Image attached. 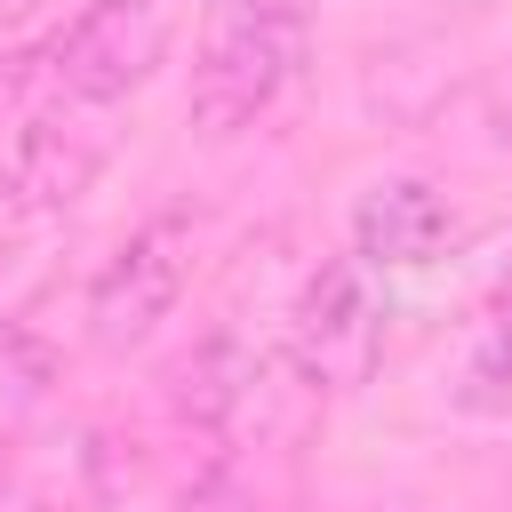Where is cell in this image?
<instances>
[{"mask_svg":"<svg viewBox=\"0 0 512 512\" xmlns=\"http://www.w3.org/2000/svg\"><path fill=\"white\" fill-rule=\"evenodd\" d=\"M312 56V8L304 0H208L200 16V56H192V128L208 144L256 128L288 80L304 72Z\"/></svg>","mask_w":512,"mask_h":512,"instance_id":"1","label":"cell"},{"mask_svg":"<svg viewBox=\"0 0 512 512\" xmlns=\"http://www.w3.org/2000/svg\"><path fill=\"white\" fill-rule=\"evenodd\" d=\"M184 0H88L48 48H40V96L64 104H128L176 48Z\"/></svg>","mask_w":512,"mask_h":512,"instance_id":"2","label":"cell"},{"mask_svg":"<svg viewBox=\"0 0 512 512\" xmlns=\"http://www.w3.org/2000/svg\"><path fill=\"white\" fill-rule=\"evenodd\" d=\"M376 352H384L376 272L360 256H328L288 312V368L304 376L312 400H336V392H360L376 376Z\"/></svg>","mask_w":512,"mask_h":512,"instance_id":"3","label":"cell"},{"mask_svg":"<svg viewBox=\"0 0 512 512\" xmlns=\"http://www.w3.org/2000/svg\"><path fill=\"white\" fill-rule=\"evenodd\" d=\"M184 280H192V216H184V208H160V216L136 224V232L104 256V272L88 280V344H104V352L144 344V336L176 312Z\"/></svg>","mask_w":512,"mask_h":512,"instance_id":"4","label":"cell"},{"mask_svg":"<svg viewBox=\"0 0 512 512\" xmlns=\"http://www.w3.org/2000/svg\"><path fill=\"white\" fill-rule=\"evenodd\" d=\"M112 160V112L96 104H64V96H40L8 144V192L24 216H64Z\"/></svg>","mask_w":512,"mask_h":512,"instance_id":"5","label":"cell"},{"mask_svg":"<svg viewBox=\"0 0 512 512\" xmlns=\"http://www.w3.org/2000/svg\"><path fill=\"white\" fill-rule=\"evenodd\" d=\"M456 248V208L432 176H376L352 208V256L368 272H424Z\"/></svg>","mask_w":512,"mask_h":512,"instance_id":"6","label":"cell"},{"mask_svg":"<svg viewBox=\"0 0 512 512\" xmlns=\"http://www.w3.org/2000/svg\"><path fill=\"white\" fill-rule=\"evenodd\" d=\"M456 400L480 408V416H504L512 408V272H504V288H496V304H488V320L472 336V360H464V392Z\"/></svg>","mask_w":512,"mask_h":512,"instance_id":"7","label":"cell"},{"mask_svg":"<svg viewBox=\"0 0 512 512\" xmlns=\"http://www.w3.org/2000/svg\"><path fill=\"white\" fill-rule=\"evenodd\" d=\"M480 112H488V136L496 144H512V64L488 80V96H480Z\"/></svg>","mask_w":512,"mask_h":512,"instance_id":"8","label":"cell"},{"mask_svg":"<svg viewBox=\"0 0 512 512\" xmlns=\"http://www.w3.org/2000/svg\"><path fill=\"white\" fill-rule=\"evenodd\" d=\"M384 512H432V504H384Z\"/></svg>","mask_w":512,"mask_h":512,"instance_id":"9","label":"cell"}]
</instances>
